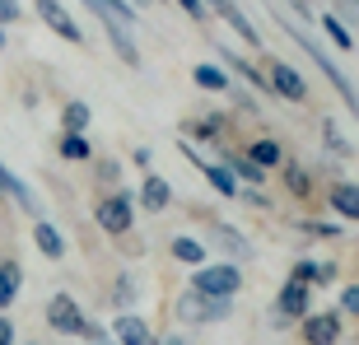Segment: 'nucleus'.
<instances>
[{
  "label": "nucleus",
  "mask_w": 359,
  "mask_h": 345,
  "mask_svg": "<svg viewBox=\"0 0 359 345\" xmlns=\"http://www.w3.org/2000/svg\"><path fill=\"white\" fill-rule=\"evenodd\" d=\"M327 201L336 205V215H346V219H359V187L355 182H336L327 191Z\"/></svg>",
  "instance_id": "19"
},
{
  "label": "nucleus",
  "mask_w": 359,
  "mask_h": 345,
  "mask_svg": "<svg viewBox=\"0 0 359 345\" xmlns=\"http://www.w3.org/2000/svg\"><path fill=\"white\" fill-rule=\"evenodd\" d=\"M229 313H233V304L229 299H205V294L187 290L182 299H177V318L191 322V327H205V322H224Z\"/></svg>",
  "instance_id": "3"
},
{
  "label": "nucleus",
  "mask_w": 359,
  "mask_h": 345,
  "mask_svg": "<svg viewBox=\"0 0 359 345\" xmlns=\"http://www.w3.org/2000/svg\"><path fill=\"white\" fill-rule=\"evenodd\" d=\"M177 5H182V10L191 14V19H196V24H201V19H205V5H201V0H177Z\"/></svg>",
  "instance_id": "36"
},
{
  "label": "nucleus",
  "mask_w": 359,
  "mask_h": 345,
  "mask_svg": "<svg viewBox=\"0 0 359 345\" xmlns=\"http://www.w3.org/2000/svg\"><path fill=\"white\" fill-rule=\"evenodd\" d=\"M308 234V238H336V234H341V229L336 224H322V219H304V224H299Z\"/></svg>",
  "instance_id": "32"
},
{
  "label": "nucleus",
  "mask_w": 359,
  "mask_h": 345,
  "mask_svg": "<svg viewBox=\"0 0 359 345\" xmlns=\"http://www.w3.org/2000/svg\"><path fill=\"white\" fill-rule=\"evenodd\" d=\"M285 187H290V196H313L308 191V172L299 163H285Z\"/></svg>",
  "instance_id": "30"
},
{
  "label": "nucleus",
  "mask_w": 359,
  "mask_h": 345,
  "mask_svg": "<svg viewBox=\"0 0 359 345\" xmlns=\"http://www.w3.org/2000/svg\"><path fill=\"white\" fill-rule=\"evenodd\" d=\"M191 290L205 294V299H233L243 290V271L229 262H215V266H196L191 271Z\"/></svg>",
  "instance_id": "2"
},
{
  "label": "nucleus",
  "mask_w": 359,
  "mask_h": 345,
  "mask_svg": "<svg viewBox=\"0 0 359 345\" xmlns=\"http://www.w3.org/2000/svg\"><path fill=\"white\" fill-rule=\"evenodd\" d=\"M173 257L182 266H205V243L201 238H173Z\"/></svg>",
  "instance_id": "27"
},
{
  "label": "nucleus",
  "mask_w": 359,
  "mask_h": 345,
  "mask_svg": "<svg viewBox=\"0 0 359 345\" xmlns=\"http://www.w3.org/2000/svg\"><path fill=\"white\" fill-rule=\"evenodd\" d=\"M224 131V117H219V112H215V117H205V121H196V126H191V135H201V140H210V135H219Z\"/></svg>",
  "instance_id": "31"
},
{
  "label": "nucleus",
  "mask_w": 359,
  "mask_h": 345,
  "mask_svg": "<svg viewBox=\"0 0 359 345\" xmlns=\"http://www.w3.org/2000/svg\"><path fill=\"white\" fill-rule=\"evenodd\" d=\"M322 145H327V154H336V159H350V154H355V145L346 140V131H341L332 117H322Z\"/></svg>",
  "instance_id": "22"
},
{
  "label": "nucleus",
  "mask_w": 359,
  "mask_h": 345,
  "mask_svg": "<svg viewBox=\"0 0 359 345\" xmlns=\"http://www.w3.org/2000/svg\"><path fill=\"white\" fill-rule=\"evenodd\" d=\"M47 322H52V332H61V336H84V313L70 294H52V299H47Z\"/></svg>",
  "instance_id": "6"
},
{
  "label": "nucleus",
  "mask_w": 359,
  "mask_h": 345,
  "mask_svg": "<svg viewBox=\"0 0 359 345\" xmlns=\"http://www.w3.org/2000/svg\"><path fill=\"white\" fill-rule=\"evenodd\" d=\"M89 103H84V98H70L66 107H61V126H66V131L61 135H84V126H89Z\"/></svg>",
  "instance_id": "21"
},
{
  "label": "nucleus",
  "mask_w": 359,
  "mask_h": 345,
  "mask_svg": "<svg viewBox=\"0 0 359 345\" xmlns=\"http://www.w3.org/2000/svg\"><path fill=\"white\" fill-rule=\"evenodd\" d=\"M33 10L42 14V24L52 28L56 38H66V42H75V47H84V28L70 19V10L61 5V0H33Z\"/></svg>",
  "instance_id": "5"
},
{
  "label": "nucleus",
  "mask_w": 359,
  "mask_h": 345,
  "mask_svg": "<svg viewBox=\"0 0 359 345\" xmlns=\"http://www.w3.org/2000/svg\"><path fill=\"white\" fill-rule=\"evenodd\" d=\"M93 219H98V229H107V234H126L135 219V196L131 191H112V196L98 201V210H93Z\"/></svg>",
  "instance_id": "4"
},
{
  "label": "nucleus",
  "mask_w": 359,
  "mask_h": 345,
  "mask_svg": "<svg viewBox=\"0 0 359 345\" xmlns=\"http://www.w3.org/2000/svg\"><path fill=\"white\" fill-rule=\"evenodd\" d=\"M84 341H89V345H117L103 327H93V322H84Z\"/></svg>",
  "instance_id": "33"
},
{
  "label": "nucleus",
  "mask_w": 359,
  "mask_h": 345,
  "mask_svg": "<svg viewBox=\"0 0 359 345\" xmlns=\"http://www.w3.org/2000/svg\"><path fill=\"white\" fill-rule=\"evenodd\" d=\"M219 163L233 172V182H238V177H243V182H252V187L262 182V168H257L252 159H243V154H219Z\"/></svg>",
  "instance_id": "26"
},
{
  "label": "nucleus",
  "mask_w": 359,
  "mask_h": 345,
  "mask_svg": "<svg viewBox=\"0 0 359 345\" xmlns=\"http://www.w3.org/2000/svg\"><path fill=\"white\" fill-rule=\"evenodd\" d=\"M131 294H135V290H131V276H121V280H117V304H131Z\"/></svg>",
  "instance_id": "37"
},
{
  "label": "nucleus",
  "mask_w": 359,
  "mask_h": 345,
  "mask_svg": "<svg viewBox=\"0 0 359 345\" xmlns=\"http://www.w3.org/2000/svg\"><path fill=\"white\" fill-rule=\"evenodd\" d=\"M19 14H24V5H19V0H0V24H14Z\"/></svg>",
  "instance_id": "35"
},
{
  "label": "nucleus",
  "mask_w": 359,
  "mask_h": 345,
  "mask_svg": "<svg viewBox=\"0 0 359 345\" xmlns=\"http://www.w3.org/2000/svg\"><path fill=\"white\" fill-rule=\"evenodd\" d=\"M341 308L359 318V285H346V290H341Z\"/></svg>",
  "instance_id": "34"
},
{
  "label": "nucleus",
  "mask_w": 359,
  "mask_h": 345,
  "mask_svg": "<svg viewBox=\"0 0 359 345\" xmlns=\"http://www.w3.org/2000/svg\"><path fill=\"white\" fill-rule=\"evenodd\" d=\"M215 47H219V56H224V61H229V70H238L243 80H252V89H262V93L271 89V84H266V80H262V75H257V70H252V61H243L238 52H229L224 42H215Z\"/></svg>",
  "instance_id": "24"
},
{
  "label": "nucleus",
  "mask_w": 359,
  "mask_h": 345,
  "mask_svg": "<svg viewBox=\"0 0 359 345\" xmlns=\"http://www.w3.org/2000/svg\"><path fill=\"white\" fill-rule=\"evenodd\" d=\"M266 84L280 93V98H290V103H308V84L290 61H271V80Z\"/></svg>",
  "instance_id": "8"
},
{
  "label": "nucleus",
  "mask_w": 359,
  "mask_h": 345,
  "mask_svg": "<svg viewBox=\"0 0 359 345\" xmlns=\"http://www.w3.org/2000/svg\"><path fill=\"white\" fill-rule=\"evenodd\" d=\"M290 280H294V285H304V290H308V285H332V280H336V266H332V262H313V257H304V262L290 266Z\"/></svg>",
  "instance_id": "13"
},
{
  "label": "nucleus",
  "mask_w": 359,
  "mask_h": 345,
  "mask_svg": "<svg viewBox=\"0 0 359 345\" xmlns=\"http://www.w3.org/2000/svg\"><path fill=\"white\" fill-rule=\"evenodd\" d=\"M33 243H38V252L47 257V262H61V257H66V238H61V229L47 224V219L33 224Z\"/></svg>",
  "instance_id": "16"
},
{
  "label": "nucleus",
  "mask_w": 359,
  "mask_h": 345,
  "mask_svg": "<svg viewBox=\"0 0 359 345\" xmlns=\"http://www.w3.org/2000/svg\"><path fill=\"white\" fill-rule=\"evenodd\" d=\"M187 154H191V163H201V168H205V177H210V187H215V196H238V182H233V172H229L224 163H205L196 149H187Z\"/></svg>",
  "instance_id": "17"
},
{
  "label": "nucleus",
  "mask_w": 359,
  "mask_h": 345,
  "mask_svg": "<svg viewBox=\"0 0 359 345\" xmlns=\"http://www.w3.org/2000/svg\"><path fill=\"white\" fill-rule=\"evenodd\" d=\"M0 191H5V196H10L14 205H19V210H28L33 219H42V201L33 196V187H28V182H19V177H14V172L5 168V163H0Z\"/></svg>",
  "instance_id": "10"
},
{
  "label": "nucleus",
  "mask_w": 359,
  "mask_h": 345,
  "mask_svg": "<svg viewBox=\"0 0 359 345\" xmlns=\"http://www.w3.org/2000/svg\"><path fill=\"white\" fill-rule=\"evenodd\" d=\"M84 5L98 14L103 33H131L135 28V5H126V0H84Z\"/></svg>",
  "instance_id": "7"
},
{
  "label": "nucleus",
  "mask_w": 359,
  "mask_h": 345,
  "mask_svg": "<svg viewBox=\"0 0 359 345\" xmlns=\"http://www.w3.org/2000/svg\"><path fill=\"white\" fill-rule=\"evenodd\" d=\"M0 345H14V322L0 313Z\"/></svg>",
  "instance_id": "38"
},
{
  "label": "nucleus",
  "mask_w": 359,
  "mask_h": 345,
  "mask_svg": "<svg viewBox=\"0 0 359 345\" xmlns=\"http://www.w3.org/2000/svg\"><path fill=\"white\" fill-rule=\"evenodd\" d=\"M248 154H252V163H257L262 172H266V168H276V163L285 159V149H280V140H271V135H266V140H252V149H248Z\"/></svg>",
  "instance_id": "23"
},
{
  "label": "nucleus",
  "mask_w": 359,
  "mask_h": 345,
  "mask_svg": "<svg viewBox=\"0 0 359 345\" xmlns=\"http://www.w3.org/2000/svg\"><path fill=\"white\" fill-rule=\"evenodd\" d=\"M322 28H327V38H332L341 52H350V47H355V33L346 28V19H336V14H322Z\"/></svg>",
  "instance_id": "28"
},
{
  "label": "nucleus",
  "mask_w": 359,
  "mask_h": 345,
  "mask_svg": "<svg viewBox=\"0 0 359 345\" xmlns=\"http://www.w3.org/2000/svg\"><path fill=\"white\" fill-rule=\"evenodd\" d=\"M0 47H5V28H0Z\"/></svg>",
  "instance_id": "42"
},
{
  "label": "nucleus",
  "mask_w": 359,
  "mask_h": 345,
  "mask_svg": "<svg viewBox=\"0 0 359 345\" xmlns=\"http://www.w3.org/2000/svg\"><path fill=\"white\" fill-rule=\"evenodd\" d=\"M61 159H70V163H84V159H93L89 140H84V135H61Z\"/></svg>",
  "instance_id": "29"
},
{
  "label": "nucleus",
  "mask_w": 359,
  "mask_h": 345,
  "mask_svg": "<svg viewBox=\"0 0 359 345\" xmlns=\"http://www.w3.org/2000/svg\"><path fill=\"white\" fill-rule=\"evenodd\" d=\"M210 243H215V248H224V252H233V257H252V243L243 238L233 224H215L210 229Z\"/></svg>",
  "instance_id": "18"
},
{
  "label": "nucleus",
  "mask_w": 359,
  "mask_h": 345,
  "mask_svg": "<svg viewBox=\"0 0 359 345\" xmlns=\"http://www.w3.org/2000/svg\"><path fill=\"white\" fill-rule=\"evenodd\" d=\"M159 345H187V341H182V336H168V341H159Z\"/></svg>",
  "instance_id": "40"
},
{
  "label": "nucleus",
  "mask_w": 359,
  "mask_h": 345,
  "mask_svg": "<svg viewBox=\"0 0 359 345\" xmlns=\"http://www.w3.org/2000/svg\"><path fill=\"white\" fill-rule=\"evenodd\" d=\"M191 80H196V89H210V93L229 89V75H224L219 66H210V61H201V66L191 70Z\"/></svg>",
  "instance_id": "25"
},
{
  "label": "nucleus",
  "mask_w": 359,
  "mask_h": 345,
  "mask_svg": "<svg viewBox=\"0 0 359 345\" xmlns=\"http://www.w3.org/2000/svg\"><path fill=\"white\" fill-rule=\"evenodd\" d=\"M276 318H308V290L285 280L280 285V299H276Z\"/></svg>",
  "instance_id": "15"
},
{
  "label": "nucleus",
  "mask_w": 359,
  "mask_h": 345,
  "mask_svg": "<svg viewBox=\"0 0 359 345\" xmlns=\"http://www.w3.org/2000/svg\"><path fill=\"white\" fill-rule=\"evenodd\" d=\"M19 285H24V266H19V262H0V313L14 304Z\"/></svg>",
  "instance_id": "20"
},
{
  "label": "nucleus",
  "mask_w": 359,
  "mask_h": 345,
  "mask_svg": "<svg viewBox=\"0 0 359 345\" xmlns=\"http://www.w3.org/2000/svg\"><path fill=\"white\" fill-rule=\"evenodd\" d=\"M112 341L117 345H154V332H149V322L145 318H135V313H121L117 322H112Z\"/></svg>",
  "instance_id": "12"
},
{
  "label": "nucleus",
  "mask_w": 359,
  "mask_h": 345,
  "mask_svg": "<svg viewBox=\"0 0 359 345\" xmlns=\"http://www.w3.org/2000/svg\"><path fill=\"white\" fill-rule=\"evenodd\" d=\"M308 5H313V0H299V5H294V10H299V14H308Z\"/></svg>",
  "instance_id": "41"
},
{
  "label": "nucleus",
  "mask_w": 359,
  "mask_h": 345,
  "mask_svg": "<svg viewBox=\"0 0 359 345\" xmlns=\"http://www.w3.org/2000/svg\"><path fill=\"white\" fill-rule=\"evenodd\" d=\"M168 201H173V187L163 182L159 172H149L145 182H140V210L159 215V210H168Z\"/></svg>",
  "instance_id": "14"
},
{
  "label": "nucleus",
  "mask_w": 359,
  "mask_h": 345,
  "mask_svg": "<svg viewBox=\"0 0 359 345\" xmlns=\"http://www.w3.org/2000/svg\"><path fill=\"white\" fill-rule=\"evenodd\" d=\"M201 5H215V14H219V19H224V24L233 28V33H238L243 42L262 47V33H257V24H252V19H248V14L238 10V5H233V0H201Z\"/></svg>",
  "instance_id": "9"
},
{
  "label": "nucleus",
  "mask_w": 359,
  "mask_h": 345,
  "mask_svg": "<svg viewBox=\"0 0 359 345\" xmlns=\"http://www.w3.org/2000/svg\"><path fill=\"white\" fill-rule=\"evenodd\" d=\"M304 341L308 345H336L341 341V313H313V318H304Z\"/></svg>",
  "instance_id": "11"
},
{
  "label": "nucleus",
  "mask_w": 359,
  "mask_h": 345,
  "mask_svg": "<svg viewBox=\"0 0 359 345\" xmlns=\"http://www.w3.org/2000/svg\"><path fill=\"white\" fill-rule=\"evenodd\" d=\"M276 19H280V28L290 33V42H299V47H304V52L313 56V61H318V70H322V75H327V80H332V89L341 93V103H346V112H350V117H359V93H355V84H350V75H346V70H341V66H336V61H332V56H327V52H322L318 42L308 38L304 28H294L290 19L280 14V10H276Z\"/></svg>",
  "instance_id": "1"
},
{
  "label": "nucleus",
  "mask_w": 359,
  "mask_h": 345,
  "mask_svg": "<svg viewBox=\"0 0 359 345\" xmlns=\"http://www.w3.org/2000/svg\"><path fill=\"white\" fill-rule=\"evenodd\" d=\"M341 5H346V14H350V19H359V0H341Z\"/></svg>",
  "instance_id": "39"
}]
</instances>
